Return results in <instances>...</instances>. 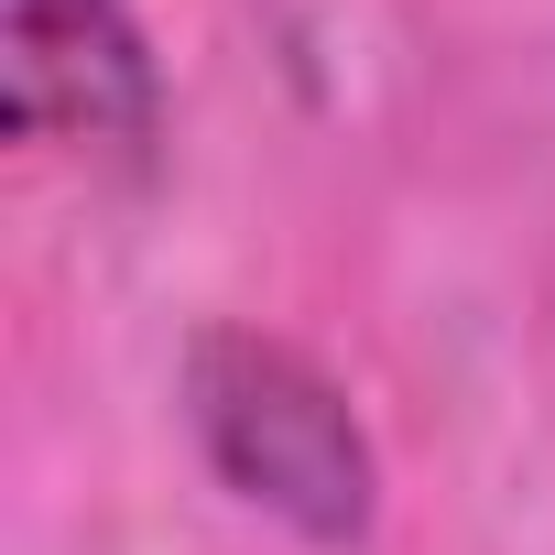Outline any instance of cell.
<instances>
[{
  "label": "cell",
  "mask_w": 555,
  "mask_h": 555,
  "mask_svg": "<svg viewBox=\"0 0 555 555\" xmlns=\"http://www.w3.org/2000/svg\"><path fill=\"white\" fill-rule=\"evenodd\" d=\"M0 109H12V131L142 142L153 131V55H142L131 12L120 0H12Z\"/></svg>",
  "instance_id": "7a4b0ae2"
},
{
  "label": "cell",
  "mask_w": 555,
  "mask_h": 555,
  "mask_svg": "<svg viewBox=\"0 0 555 555\" xmlns=\"http://www.w3.org/2000/svg\"><path fill=\"white\" fill-rule=\"evenodd\" d=\"M185 392H196V436L229 468V490H250L261 512H284L306 544L371 533V447H360V414L338 403V382L306 349L250 338V327H218V338H196Z\"/></svg>",
  "instance_id": "6da1fadb"
}]
</instances>
